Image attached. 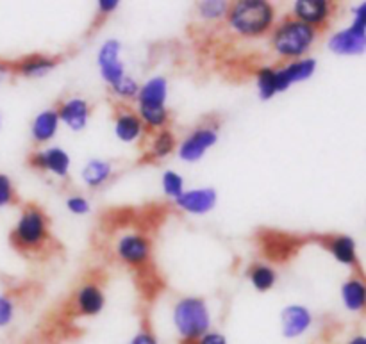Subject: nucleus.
Here are the masks:
<instances>
[{
    "instance_id": "obj_33",
    "label": "nucleus",
    "mask_w": 366,
    "mask_h": 344,
    "mask_svg": "<svg viewBox=\"0 0 366 344\" xmlns=\"http://www.w3.org/2000/svg\"><path fill=\"white\" fill-rule=\"evenodd\" d=\"M129 344H159V341H157L156 334H154L149 327H143L132 335Z\"/></svg>"
},
{
    "instance_id": "obj_35",
    "label": "nucleus",
    "mask_w": 366,
    "mask_h": 344,
    "mask_svg": "<svg viewBox=\"0 0 366 344\" xmlns=\"http://www.w3.org/2000/svg\"><path fill=\"white\" fill-rule=\"evenodd\" d=\"M120 2L118 0H99L97 2V11H99L100 16H109L111 13L118 9Z\"/></svg>"
},
{
    "instance_id": "obj_15",
    "label": "nucleus",
    "mask_w": 366,
    "mask_h": 344,
    "mask_svg": "<svg viewBox=\"0 0 366 344\" xmlns=\"http://www.w3.org/2000/svg\"><path fill=\"white\" fill-rule=\"evenodd\" d=\"M331 13L332 4L329 0H297L293 4V18L315 29L322 27Z\"/></svg>"
},
{
    "instance_id": "obj_16",
    "label": "nucleus",
    "mask_w": 366,
    "mask_h": 344,
    "mask_svg": "<svg viewBox=\"0 0 366 344\" xmlns=\"http://www.w3.org/2000/svg\"><path fill=\"white\" fill-rule=\"evenodd\" d=\"M145 132V127H143L136 111L129 109L127 106L117 107V113H114V136L122 143H136L138 139H142Z\"/></svg>"
},
{
    "instance_id": "obj_27",
    "label": "nucleus",
    "mask_w": 366,
    "mask_h": 344,
    "mask_svg": "<svg viewBox=\"0 0 366 344\" xmlns=\"http://www.w3.org/2000/svg\"><path fill=\"white\" fill-rule=\"evenodd\" d=\"M197 11H199L200 18L206 21L224 20L227 16L229 2H225V0H206V2H199Z\"/></svg>"
},
{
    "instance_id": "obj_8",
    "label": "nucleus",
    "mask_w": 366,
    "mask_h": 344,
    "mask_svg": "<svg viewBox=\"0 0 366 344\" xmlns=\"http://www.w3.org/2000/svg\"><path fill=\"white\" fill-rule=\"evenodd\" d=\"M29 164L57 178H66L70 173L71 159L61 146H46V148L34 150L29 156Z\"/></svg>"
},
{
    "instance_id": "obj_14",
    "label": "nucleus",
    "mask_w": 366,
    "mask_h": 344,
    "mask_svg": "<svg viewBox=\"0 0 366 344\" xmlns=\"http://www.w3.org/2000/svg\"><path fill=\"white\" fill-rule=\"evenodd\" d=\"M318 61L315 57H302V59L288 61L282 66H277L279 79H281V84L285 93L292 88L293 84H300V82H306L317 74Z\"/></svg>"
},
{
    "instance_id": "obj_5",
    "label": "nucleus",
    "mask_w": 366,
    "mask_h": 344,
    "mask_svg": "<svg viewBox=\"0 0 366 344\" xmlns=\"http://www.w3.org/2000/svg\"><path fill=\"white\" fill-rule=\"evenodd\" d=\"M220 139V127L217 121L209 120L193 128L177 145V153L184 163H199Z\"/></svg>"
},
{
    "instance_id": "obj_21",
    "label": "nucleus",
    "mask_w": 366,
    "mask_h": 344,
    "mask_svg": "<svg viewBox=\"0 0 366 344\" xmlns=\"http://www.w3.org/2000/svg\"><path fill=\"white\" fill-rule=\"evenodd\" d=\"M256 88L257 95L263 102H268L274 96H277L279 93H285L277 74V66H261L256 71Z\"/></svg>"
},
{
    "instance_id": "obj_6",
    "label": "nucleus",
    "mask_w": 366,
    "mask_h": 344,
    "mask_svg": "<svg viewBox=\"0 0 366 344\" xmlns=\"http://www.w3.org/2000/svg\"><path fill=\"white\" fill-rule=\"evenodd\" d=\"M118 260L134 270H143L152 259V243L143 232H125L114 245Z\"/></svg>"
},
{
    "instance_id": "obj_34",
    "label": "nucleus",
    "mask_w": 366,
    "mask_h": 344,
    "mask_svg": "<svg viewBox=\"0 0 366 344\" xmlns=\"http://www.w3.org/2000/svg\"><path fill=\"white\" fill-rule=\"evenodd\" d=\"M193 344H229V341H227V338L222 334V332L209 330V332H206L202 338L197 339V341Z\"/></svg>"
},
{
    "instance_id": "obj_18",
    "label": "nucleus",
    "mask_w": 366,
    "mask_h": 344,
    "mask_svg": "<svg viewBox=\"0 0 366 344\" xmlns=\"http://www.w3.org/2000/svg\"><path fill=\"white\" fill-rule=\"evenodd\" d=\"M59 116H57V111L54 107L38 113L31 123L32 141L36 145H45V143L52 141L56 138L57 131H59Z\"/></svg>"
},
{
    "instance_id": "obj_25",
    "label": "nucleus",
    "mask_w": 366,
    "mask_h": 344,
    "mask_svg": "<svg viewBox=\"0 0 366 344\" xmlns=\"http://www.w3.org/2000/svg\"><path fill=\"white\" fill-rule=\"evenodd\" d=\"M145 131H163L170 121L167 106H138L136 109Z\"/></svg>"
},
{
    "instance_id": "obj_38",
    "label": "nucleus",
    "mask_w": 366,
    "mask_h": 344,
    "mask_svg": "<svg viewBox=\"0 0 366 344\" xmlns=\"http://www.w3.org/2000/svg\"><path fill=\"white\" fill-rule=\"evenodd\" d=\"M347 344H366V335H354Z\"/></svg>"
},
{
    "instance_id": "obj_12",
    "label": "nucleus",
    "mask_w": 366,
    "mask_h": 344,
    "mask_svg": "<svg viewBox=\"0 0 366 344\" xmlns=\"http://www.w3.org/2000/svg\"><path fill=\"white\" fill-rule=\"evenodd\" d=\"M177 209L182 213L193 214V216H204L211 213L218 203V193L214 188H199L184 191L177 200H175Z\"/></svg>"
},
{
    "instance_id": "obj_37",
    "label": "nucleus",
    "mask_w": 366,
    "mask_h": 344,
    "mask_svg": "<svg viewBox=\"0 0 366 344\" xmlns=\"http://www.w3.org/2000/svg\"><path fill=\"white\" fill-rule=\"evenodd\" d=\"M11 71H13V68L7 66V64H4V63H0V84H2L7 77H9Z\"/></svg>"
},
{
    "instance_id": "obj_40",
    "label": "nucleus",
    "mask_w": 366,
    "mask_h": 344,
    "mask_svg": "<svg viewBox=\"0 0 366 344\" xmlns=\"http://www.w3.org/2000/svg\"><path fill=\"white\" fill-rule=\"evenodd\" d=\"M182 344H188V343H182Z\"/></svg>"
},
{
    "instance_id": "obj_24",
    "label": "nucleus",
    "mask_w": 366,
    "mask_h": 344,
    "mask_svg": "<svg viewBox=\"0 0 366 344\" xmlns=\"http://www.w3.org/2000/svg\"><path fill=\"white\" fill-rule=\"evenodd\" d=\"M247 277H249L250 284L257 293H268L277 284V271L270 264H252L247 271Z\"/></svg>"
},
{
    "instance_id": "obj_13",
    "label": "nucleus",
    "mask_w": 366,
    "mask_h": 344,
    "mask_svg": "<svg viewBox=\"0 0 366 344\" xmlns=\"http://www.w3.org/2000/svg\"><path fill=\"white\" fill-rule=\"evenodd\" d=\"M106 307V295L97 282H86L75 291L74 309L82 318H95Z\"/></svg>"
},
{
    "instance_id": "obj_23",
    "label": "nucleus",
    "mask_w": 366,
    "mask_h": 344,
    "mask_svg": "<svg viewBox=\"0 0 366 344\" xmlns=\"http://www.w3.org/2000/svg\"><path fill=\"white\" fill-rule=\"evenodd\" d=\"M342 302L350 313L366 309V284L361 278H349L342 285Z\"/></svg>"
},
{
    "instance_id": "obj_2",
    "label": "nucleus",
    "mask_w": 366,
    "mask_h": 344,
    "mask_svg": "<svg viewBox=\"0 0 366 344\" xmlns=\"http://www.w3.org/2000/svg\"><path fill=\"white\" fill-rule=\"evenodd\" d=\"M318 38V29L302 24L297 18H286L272 29L270 45L281 59L295 61L306 57Z\"/></svg>"
},
{
    "instance_id": "obj_29",
    "label": "nucleus",
    "mask_w": 366,
    "mask_h": 344,
    "mask_svg": "<svg viewBox=\"0 0 366 344\" xmlns=\"http://www.w3.org/2000/svg\"><path fill=\"white\" fill-rule=\"evenodd\" d=\"M109 89L113 91V95L117 96L118 100H122V102H129V100H136V96H138V91H139V84L136 82V79L131 77V75H125L120 82H117V84Z\"/></svg>"
},
{
    "instance_id": "obj_17",
    "label": "nucleus",
    "mask_w": 366,
    "mask_h": 344,
    "mask_svg": "<svg viewBox=\"0 0 366 344\" xmlns=\"http://www.w3.org/2000/svg\"><path fill=\"white\" fill-rule=\"evenodd\" d=\"M61 63L59 56H46V54H32L24 57L13 66L18 75L25 79H41L49 75Z\"/></svg>"
},
{
    "instance_id": "obj_36",
    "label": "nucleus",
    "mask_w": 366,
    "mask_h": 344,
    "mask_svg": "<svg viewBox=\"0 0 366 344\" xmlns=\"http://www.w3.org/2000/svg\"><path fill=\"white\" fill-rule=\"evenodd\" d=\"M352 14H354L352 25L365 29V31H366V2H361L360 6L354 7Z\"/></svg>"
},
{
    "instance_id": "obj_11",
    "label": "nucleus",
    "mask_w": 366,
    "mask_h": 344,
    "mask_svg": "<svg viewBox=\"0 0 366 344\" xmlns=\"http://www.w3.org/2000/svg\"><path fill=\"white\" fill-rule=\"evenodd\" d=\"M329 50L336 56H361L366 52V31L350 24L329 38Z\"/></svg>"
},
{
    "instance_id": "obj_10",
    "label": "nucleus",
    "mask_w": 366,
    "mask_h": 344,
    "mask_svg": "<svg viewBox=\"0 0 366 344\" xmlns=\"http://www.w3.org/2000/svg\"><path fill=\"white\" fill-rule=\"evenodd\" d=\"M313 327V313L306 305L290 303L281 310V334L285 339H299Z\"/></svg>"
},
{
    "instance_id": "obj_1",
    "label": "nucleus",
    "mask_w": 366,
    "mask_h": 344,
    "mask_svg": "<svg viewBox=\"0 0 366 344\" xmlns=\"http://www.w3.org/2000/svg\"><path fill=\"white\" fill-rule=\"evenodd\" d=\"M225 20L242 38H261L274 29L275 9L264 0H238L229 6Z\"/></svg>"
},
{
    "instance_id": "obj_22",
    "label": "nucleus",
    "mask_w": 366,
    "mask_h": 344,
    "mask_svg": "<svg viewBox=\"0 0 366 344\" xmlns=\"http://www.w3.org/2000/svg\"><path fill=\"white\" fill-rule=\"evenodd\" d=\"M325 246L340 264H345V266H356L357 264L356 241L350 236H332L327 239Z\"/></svg>"
},
{
    "instance_id": "obj_32",
    "label": "nucleus",
    "mask_w": 366,
    "mask_h": 344,
    "mask_svg": "<svg viewBox=\"0 0 366 344\" xmlns=\"http://www.w3.org/2000/svg\"><path fill=\"white\" fill-rule=\"evenodd\" d=\"M14 200V188L13 182L7 175L0 173V207H6L13 203Z\"/></svg>"
},
{
    "instance_id": "obj_20",
    "label": "nucleus",
    "mask_w": 366,
    "mask_h": 344,
    "mask_svg": "<svg viewBox=\"0 0 366 344\" xmlns=\"http://www.w3.org/2000/svg\"><path fill=\"white\" fill-rule=\"evenodd\" d=\"M113 177V164L106 159H89L81 171L86 188L100 189Z\"/></svg>"
},
{
    "instance_id": "obj_28",
    "label": "nucleus",
    "mask_w": 366,
    "mask_h": 344,
    "mask_svg": "<svg viewBox=\"0 0 366 344\" xmlns=\"http://www.w3.org/2000/svg\"><path fill=\"white\" fill-rule=\"evenodd\" d=\"M161 189H163V193L168 198H172L175 202L186 191L184 178L175 170H167L163 173V177H161Z\"/></svg>"
},
{
    "instance_id": "obj_19",
    "label": "nucleus",
    "mask_w": 366,
    "mask_h": 344,
    "mask_svg": "<svg viewBox=\"0 0 366 344\" xmlns=\"http://www.w3.org/2000/svg\"><path fill=\"white\" fill-rule=\"evenodd\" d=\"M168 81L163 75H156L139 84L136 103L138 106H167Z\"/></svg>"
},
{
    "instance_id": "obj_4",
    "label": "nucleus",
    "mask_w": 366,
    "mask_h": 344,
    "mask_svg": "<svg viewBox=\"0 0 366 344\" xmlns=\"http://www.w3.org/2000/svg\"><path fill=\"white\" fill-rule=\"evenodd\" d=\"M13 243L24 252H39L50 243V221L43 209L25 207L13 228Z\"/></svg>"
},
{
    "instance_id": "obj_9",
    "label": "nucleus",
    "mask_w": 366,
    "mask_h": 344,
    "mask_svg": "<svg viewBox=\"0 0 366 344\" xmlns=\"http://www.w3.org/2000/svg\"><path fill=\"white\" fill-rule=\"evenodd\" d=\"M59 121L71 132H81L88 127L89 116H92V106L82 96H68L61 100L56 107Z\"/></svg>"
},
{
    "instance_id": "obj_3",
    "label": "nucleus",
    "mask_w": 366,
    "mask_h": 344,
    "mask_svg": "<svg viewBox=\"0 0 366 344\" xmlns=\"http://www.w3.org/2000/svg\"><path fill=\"white\" fill-rule=\"evenodd\" d=\"M172 323L182 343L193 344L211 330V313L206 300L199 296H184L172 309Z\"/></svg>"
},
{
    "instance_id": "obj_7",
    "label": "nucleus",
    "mask_w": 366,
    "mask_h": 344,
    "mask_svg": "<svg viewBox=\"0 0 366 344\" xmlns=\"http://www.w3.org/2000/svg\"><path fill=\"white\" fill-rule=\"evenodd\" d=\"M122 43L120 39L109 38L100 45L99 52H97V64H99V71L102 81L106 82L109 88H113L117 82H120L125 77V66L122 63Z\"/></svg>"
},
{
    "instance_id": "obj_26",
    "label": "nucleus",
    "mask_w": 366,
    "mask_h": 344,
    "mask_svg": "<svg viewBox=\"0 0 366 344\" xmlns=\"http://www.w3.org/2000/svg\"><path fill=\"white\" fill-rule=\"evenodd\" d=\"M177 138L170 128H163V131L154 132L152 143H150V156L154 159H164V157L172 156L177 150Z\"/></svg>"
},
{
    "instance_id": "obj_31",
    "label": "nucleus",
    "mask_w": 366,
    "mask_h": 344,
    "mask_svg": "<svg viewBox=\"0 0 366 344\" xmlns=\"http://www.w3.org/2000/svg\"><path fill=\"white\" fill-rule=\"evenodd\" d=\"M16 307L7 295H0V328H6L13 323Z\"/></svg>"
},
{
    "instance_id": "obj_39",
    "label": "nucleus",
    "mask_w": 366,
    "mask_h": 344,
    "mask_svg": "<svg viewBox=\"0 0 366 344\" xmlns=\"http://www.w3.org/2000/svg\"><path fill=\"white\" fill-rule=\"evenodd\" d=\"M0 123H2V118H0Z\"/></svg>"
},
{
    "instance_id": "obj_30",
    "label": "nucleus",
    "mask_w": 366,
    "mask_h": 344,
    "mask_svg": "<svg viewBox=\"0 0 366 344\" xmlns=\"http://www.w3.org/2000/svg\"><path fill=\"white\" fill-rule=\"evenodd\" d=\"M66 209L75 216H86V214L92 213V203L86 196L71 195L66 198Z\"/></svg>"
}]
</instances>
